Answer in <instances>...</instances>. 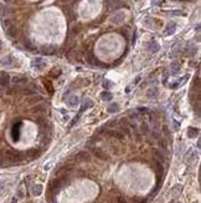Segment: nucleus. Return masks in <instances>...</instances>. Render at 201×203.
Returning <instances> with one entry per match:
<instances>
[{
  "label": "nucleus",
  "mask_w": 201,
  "mask_h": 203,
  "mask_svg": "<svg viewBox=\"0 0 201 203\" xmlns=\"http://www.w3.org/2000/svg\"><path fill=\"white\" fill-rule=\"evenodd\" d=\"M92 106H93V102H92V101L90 100V98H86V100H85V102L82 103V107H81V109H79L78 114H77L76 116H75V117H73V120H72V121L70 122V126H68V127H73L75 125H76V123L78 122L79 117H81V115H82L83 112H85V111H86L87 109H90V107H92Z\"/></svg>",
  "instance_id": "1"
},
{
  "label": "nucleus",
  "mask_w": 201,
  "mask_h": 203,
  "mask_svg": "<svg viewBox=\"0 0 201 203\" xmlns=\"http://www.w3.org/2000/svg\"><path fill=\"white\" fill-rule=\"evenodd\" d=\"M91 151H92V153H93V155H94L96 157H97V158H99V160H102V161H107V160H109V156H108L107 153L102 150V148L91 146Z\"/></svg>",
  "instance_id": "2"
},
{
  "label": "nucleus",
  "mask_w": 201,
  "mask_h": 203,
  "mask_svg": "<svg viewBox=\"0 0 201 203\" xmlns=\"http://www.w3.org/2000/svg\"><path fill=\"white\" fill-rule=\"evenodd\" d=\"M31 66L37 71H42V70L46 67V61L44 59H41V57H36V59H34L31 61Z\"/></svg>",
  "instance_id": "3"
},
{
  "label": "nucleus",
  "mask_w": 201,
  "mask_h": 203,
  "mask_svg": "<svg viewBox=\"0 0 201 203\" xmlns=\"http://www.w3.org/2000/svg\"><path fill=\"white\" fill-rule=\"evenodd\" d=\"M60 188H61V183H60V181H58V178H57V180L50 181V183H49V192L51 193V194H56L58 191H60Z\"/></svg>",
  "instance_id": "4"
},
{
  "label": "nucleus",
  "mask_w": 201,
  "mask_h": 203,
  "mask_svg": "<svg viewBox=\"0 0 201 203\" xmlns=\"http://www.w3.org/2000/svg\"><path fill=\"white\" fill-rule=\"evenodd\" d=\"M20 127H21V122H16V123H14V126L11 128V136H12V140L14 141H19Z\"/></svg>",
  "instance_id": "5"
},
{
  "label": "nucleus",
  "mask_w": 201,
  "mask_h": 203,
  "mask_svg": "<svg viewBox=\"0 0 201 203\" xmlns=\"http://www.w3.org/2000/svg\"><path fill=\"white\" fill-rule=\"evenodd\" d=\"M124 19H125V14L123 13V11H118V13H116V14L111 18V21H112L113 24H120Z\"/></svg>",
  "instance_id": "6"
},
{
  "label": "nucleus",
  "mask_w": 201,
  "mask_h": 203,
  "mask_svg": "<svg viewBox=\"0 0 201 203\" xmlns=\"http://www.w3.org/2000/svg\"><path fill=\"white\" fill-rule=\"evenodd\" d=\"M27 81V76L26 75H15L12 76L11 78V82L15 85H21V84H25Z\"/></svg>",
  "instance_id": "7"
},
{
  "label": "nucleus",
  "mask_w": 201,
  "mask_h": 203,
  "mask_svg": "<svg viewBox=\"0 0 201 203\" xmlns=\"http://www.w3.org/2000/svg\"><path fill=\"white\" fill-rule=\"evenodd\" d=\"M78 103H79V98L76 95H70V96L67 97V105L68 106L76 107V106H78Z\"/></svg>",
  "instance_id": "8"
},
{
  "label": "nucleus",
  "mask_w": 201,
  "mask_h": 203,
  "mask_svg": "<svg viewBox=\"0 0 201 203\" xmlns=\"http://www.w3.org/2000/svg\"><path fill=\"white\" fill-rule=\"evenodd\" d=\"M175 30H176V24L175 23H169L168 25L165 26V30H164V34L166 36H169V35H173Z\"/></svg>",
  "instance_id": "9"
},
{
  "label": "nucleus",
  "mask_w": 201,
  "mask_h": 203,
  "mask_svg": "<svg viewBox=\"0 0 201 203\" xmlns=\"http://www.w3.org/2000/svg\"><path fill=\"white\" fill-rule=\"evenodd\" d=\"M76 158L79 160V161H83V162H88V161H91V156H90V153H88V152H86V151H81V152H78V153H77Z\"/></svg>",
  "instance_id": "10"
},
{
  "label": "nucleus",
  "mask_w": 201,
  "mask_h": 203,
  "mask_svg": "<svg viewBox=\"0 0 201 203\" xmlns=\"http://www.w3.org/2000/svg\"><path fill=\"white\" fill-rule=\"evenodd\" d=\"M41 155V151L40 150H36V148H31L26 152V156L30 157V160H35V158H39Z\"/></svg>",
  "instance_id": "11"
},
{
  "label": "nucleus",
  "mask_w": 201,
  "mask_h": 203,
  "mask_svg": "<svg viewBox=\"0 0 201 203\" xmlns=\"http://www.w3.org/2000/svg\"><path fill=\"white\" fill-rule=\"evenodd\" d=\"M148 50L150 51V52H158L159 50H160V45H159L157 41H150V43L148 44Z\"/></svg>",
  "instance_id": "12"
},
{
  "label": "nucleus",
  "mask_w": 201,
  "mask_h": 203,
  "mask_svg": "<svg viewBox=\"0 0 201 203\" xmlns=\"http://www.w3.org/2000/svg\"><path fill=\"white\" fill-rule=\"evenodd\" d=\"M42 184H34L32 186V188H31V193H32V196H40L41 193H42Z\"/></svg>",
  "instance_id": "13"
},
{
  "label": "nucleus",
  "mask_w": 201,
  "mask_h": 203,
  "mask_svg": "<svg viewBox=\"0 0 201 203\" xmlns=\"http://www.w3.org/2000/svg\"><path fill=\"white\" fill-rule=\"evenodd\" d=\"M10 81V77L6 72H1L0 74V86H6Z\"/></svg>",
  "instance_id": "14"
},
{
  "label": "nucleus",
  "mask_w": 201,
  "mask_h": 203,
  "mask_svg": "<svg viewBox=\"0 0 201 203\" xmlns=\"http://www.w3.org/2000/svg\"><path fill=\"white\" fill-rule=\"evenodd\" d=\"M32 111H34V112H36V114H45L46 111H47V106H46V105H36L32 109Z\"/></svg>",
  "instance_id": "15"
},
{
  "label": "nucleus",
  "mask_w": 201,
  "mask_h": 203,
  "mask_svg": "<svg viewBox=\"0 0 201 203\" xmlns=\"http://www.w3.org/2000/svg\"><path fill=\"white\" fill-rule=\"evenodd\" d=\"M198 135H199V128H195V127L187 128V136H189L190 138H195Z\"/></svg>",
  "instance_id": "16"
},
{
  "label": "nucleus",
  "mask_w": 201,
  "mask_h": 203,
  "mask_svg": "<svg viewBox=\"0 0 201 203\" xmlns=\"http://www.w3.org/2000/svg\"><path fill=\"white\" fill-rule=\"evenodd\" d=\"M119 110H120V107H119L118 103H112V105H109L107 107V111L109 114H116V112H118Z\"/></svg>",
  "instance_id": "17"
},
{
  "label": "nucleus",
  "mask_w": 201,
  "mask_h": 203,
  "mask_svg": "<svg viewBox=\"0 0 201 203\" xmlns=\"http://www.w3.org/2000/svg\"><path fill=\"white\" fill-rule=\"evenodd\" d=\"M41 100H42V96H40V95H31L30 97L27 98V101L30 102V103H37V102H40Z\"/></svg>",
  "instance_id": "18"
},
{
  "label": "nucleus",
  "mask_w": 201,
  "mask_h": 203,
  "mask_svg": "<svg viewBox=\"0 0 201 203\" xmlns=\"http://www.w3.org/2000/svg\"><path fill=\"white\" fill-rule=\"evenodd\" d=\"M100 98H102L103 101H111L113 98V95L109 92V91H103V92L100 94Z\"/></svg>",
  "instance_id": "19"
},
{
  "label": "nucleus",
  "mask_w": 201,
  "mask_h": 203,
  "mask_svg": "<svg viewBox=\"0 0 201 203\" xmlns=\"http://www.w3.org/2000/svg\"><path fill=\"white\" fill-rule=\"evenodd\" d=\"M179 72H180V64L178 61H175V63L171 64V74L173 75H178Z\"/></svg>",
  "instance_id": "20"
},
{
  "label": "nucleus",
  "mask_w": 201,
  "mask_h": 203,
  "mask_svg": "<svg viewBox=\"0 0 201 203\" xmlns=\"http://www.w3.org/2000/svg\"><path fill=\"white\" fill-rule=\"evenodd\" d=\"M181 189H183V186L181 184H176L175 187H173V189H171V194H173L174 197H176V196H179V194H180Z\"/></svg>",
  "instance_id": "21"
},
{
  "label": "nucleus",
  "mask_w": 201,
  "mask_h": 203,
  "mask_svg": "<svg viewBox=\"0 0 201 203\" xmlns=\"http://www.w3.org/2000/svg\"><path fill=\"white\" fill-rule=\"evenodd\" d=\"M109 6L112 8V9H117V8H120V6H124V4L123 1H120V0H112L111 4H109Z\"/></svg>",
  "instance_id": "22"
},
{
  "label": "nucleus",
  "mask_w": 201,
  "mask_h": 203,
  "mask_svg": "<svg viewBox=\"0 0 201 203\" xmlns=\"http://www.w3.org/2000/svg\"><path fill=\"white\" fill-rule=\"evenodd\" d=\"M12 63H14L12 56H8V57H5V59L1 60V65H4V66H11Z\"/></svg>",
  "instance_id": "23"
},
{
  "label": "nucleus",
  "mask_w": 201,
  "mask_h": 203,
  "mask_svg": "<svg viewBox=\"0 0 201 203\" xmlns=\"http://www.w3.org/2000/svg\"><path fill=\"white\" fill-rule=\"evenodd\" d=\"M195 52H196V47L194 46V45H190V46H187V47H186V50H185V55H187V56H192Z\"/></svg>",
  "instance_id": "24"
},
{
  "label": "nucleus",
  "mask_w": 201,
  "mask_h": 203,
  "mask_svg": "<svg viewBox=\"0 0 201 203\" xmlns=\"http://www.w3.org/2000/svg\"><path fill=\"white\" fill-rule=\"evenodd\" d=\"M44 50V52L45 54H53L56 50H57V47L55 46V45H50V46H46V47H44L42 49Z\"/></svg>",
  "instance_id": "25"
},
{
  "label": "nucleus",
  "mask_w": 201,
  "mask_h": 203,
  "mask_svg": "<svg viewBox=\"0 0 201 203\" xmlns=\"http://www.w3.org/2000/svg\"><path fill=\"white\" fill-rule=\"evenodd\" d=\"M6 34L10 36V38H14V36L16 35V29L14 26H8L6 29Z\"/></svg>",
  "instance_id": "26"
},
{
  "label": "nucleus",
  "mask_w": 201,
  "mask_h": 203,
  "mask_svg": "<svg viewBox=\"0 0 201 203\" xmlns=\"http://www.w3.org/2000/svg\"><path fill=\"white\" fill-rule=\"evenodd\" d=\"M155 160L157 161H159V162H164L165 161V156L163 155V153L160 152V151H155Z\"/></svg>",
  "instance_id": "27"
},
{
  "label": "nucleus",
  "mask_w": 201,
  "mask_h": 203,
  "mask_svg": "<svg viewBox=\"0 0 201 203\" xmlns=\"http://www.w3.org/2000/svg\"><path fill=\"white\" fill-rule=\"evenodd\" d=\"M87 60H88V63L92 64V65H96V64H99V61L96 59V56H93V54H90L88 56H87Z\"/></svg>",
  "instance_id": "28"
},
{
  "label": "nucleus",
  "mask_w": 201,
  "mask_h": 203,
  "mask_svg": "<svg viewBox=\"0 0 201 203\" xmlns=\"http://www.w3.org/2000/svg\"><path fill=\"white\" fill-rule=\"evenodd\" d=\"M146 95H148L149 97H154V96H157V95H158V89H157V87H153V89L148 90Z\"/></svg>",
  "instance_id": "29"
},
{
  "label": "nucleus",
  "mask_w": 201,
  "mask_h": 203,
  "mask_svg": "<svg viewBox=\"0 0 201 203\" xmlns=\"http://www.w3.org/2000/svg\"><path fill=\"white\" fill-rule=\"evenodd\" d=\"M113 82L112 81H109V80H104L103 81V87L104 89H111V87H113Z\"/></svg>",
  "instance_id": "30"
},
{
  "label": "nucleus",
  "mask_w": 201,
  "mask_h": 203,
  "mask_svg": "<svg viewBox=\"0 0 201 203\" xmlns=\"http://www.w3.org/2000/svg\"><path fill=\"white\" fill-rule=\"evenodd\" d=\"M142 132H143V133H148L149 132V125L148 123H145V122L142 123Z\"/></svg>",
  "instance_id": "31"
},
{
  "label": "nucleus",
  "mask_w": 201,
  "mask_h": 203,
  "mask_svg": "<svg viewBox=\"0 0 201 203\" xmlns=\"http://www.w3.org/2000/svg\"><path fill=\"white\" fill-rule=\"evenodd\" d=\"M45 82V85H47V90H49V92H53V87H52V84L50 81H44Z\"/></svg>",
  "instance_id": "32"
},
{
  "label": "nucleus",
  "mask_w": 201,
  "mask_h": 203,
  "mask_svg": "<svg viewBox=\"0 0 201 203\" xmlns=\"http://www.w3.org/2000/svg\"><path fill=\"white\" fill-rule=\"evenodd\" d=\"M178 87H180V84H179V81H175V82H171V84H170V89H173V90H176Z\"/></svg>",
  "instance_id": "33"
},
{
  "label": "nucleus",
  "mask_w": 201,
  "mask_h": 203,
  "mask_svg": "<svg viewBox=\"0 0 201 203\" xmlns=\"http://www.w3.org/2000/svg\"><path fill=\"white\" fill-rule=\"evenodd\" d=\"M194 86H196V87H200V76L199 75L194 78Z\"/></svg>",
  "instance_id": "34"
},
{
  "label": "nucleus",
  "mask_w": 201,
  "mask_h": 203,
  "mask_svg": "<svg viewBox=\"0 0 201 203\" xmlns=\"http://www.w3.org/2000/svg\"><path fill=\"white\" fill-rule=\"evenodd\" d=\"M159 145H160L161 148H166L168 147V143H166L165 140H159Z\"/></svg>",
  "instance_id": "35"
},
{
  "label": "nucleus",
  "mask_w": 201,
  "mask_h": 203,
  "mask_svg": "<svg viewBox=\"0 0 201 203\" xmlns=\"http://www.w3.org/2000/svg\"><path fill=\"white\" fill-rule=\"evenodd\" d=\"M117 203H127V201L122 196H119V197H117Z\"/></svg>",
  "instance_id": "36"
},
{
  "label": "nucleus",
  "mask_w": 201,
  "mask_h": 203,
  "mask_svg": "<svg viewBox=\"0 0 201 203\" xmlns=\"http://www.w3.org/2000/svg\"><path fill=\"white\" fill-rule=\"evenodd\" d=\"M173 125H174V128H175V131H178L179 130V122L178 121H175V120H174V121H173Z\"/></svg>",
  "instance_id": "37"
},
{
  "label": "nucleus",
  "mask_w": 201,
  "mask_h": 203,
  "mask_svg": "<svg viewBox=\"0 0 201 203\" xmlns=\"http://www.w3.org/2000/svg\"><path fill=\"white\" fill-rule=\"evenodd\" d=\"M163 130H164V133H166V136H168V137H169V136H170V132H169V128H168L166 126H164V127H163Z\"/></svg>",
  "instance_id": "38"
},
{
  "label": "nucleus",
  "mask_w": 201,
  "mask_h": 203,
  "mask_svg": "<svg viewBox=\"0 0 201 203\" xmlns=\"http://www.w3.org/2000/svg\"><path fill=\"white\" fill-rule=\"evenodd\" d=\"M168 77H169L168 76V72H164V76H163V82H164V84L168 81Z\"/></svg>",
  "instance_id": "39"
},
{
  "label": "nucleus",
  "mask_w": 201,
  "mask_h": 203,
  "mask_svg": "<svg viewBox=\"0 0 201 203\" xmlns=\"http://www.w3.org/2000/svg\"><path fill=\"white\" fill-rule=\"evenodd\" d=\"M138 111H139V112H149V110H148V109H144V107H140V109H138Z\"/></svg>",
  "instance_id": "40"
},
{
  "label": "nucleus",
  "mask_w": 201,
  "mask_h": 203,
  "mask_svg": "<svg viewBox=\"0 0 201 203\" xmlns=\"http://www.w3.org/2000/svg\"><path fill=\"white\" fill-rule=\"evenodd\" d=\"M171 15H181V11H170Z\"/></svg>",
  "instance_id": "41"
},
{
  "label": "nucleus",
  "mask_w": 201,
  "mask_h": 203,
  "mask_svg": "<svg viewBox=\"0 0 201 203\" xmlns=\"http://www.w3.org/2000/svg\"><path fill=\"white\" fill-rule=\"evenodd\" d=\"M4 189V182H0V192Z\"/></svg>",
  "instance_id": "42"
},
{
  "label": "nucleus",
  "mask_w": 201,
  "mask_h": 203,
  "mask_svg": "<svg viewBox=\"0 0 201 203\" xmlns=\"http://www.w3.org/2000/svg\"><path fill=\"white\" fill-rule=\"evenodd\" d=\"M173 203H180V202H173Z\"/></svg>",
  "instance_id": "43"
},
{
  "label": "nucleus",
  "mask_w": 201,
  "mask_h": 203,
  "mask_svg": "<svg viewBox=\"0 0 201 203\" xmlns=\"http://www.w3.org/2000/svg\"><path fill=\"white\" fill-rule=\"evenodd\" d=\"M51 203H55V202H51Z\"/></svg>",
  "instance_id": "44"
},
{
  "label": "nucleus",
  "mask_w": 201,
  "mask_h": 203,
  "mask_svg": "<svg viewBox=\"0 0 201 203\" xmlns=\"http://www.w3.org/2000/svg\"><path fill=\"white\" fill-rule=\"evenodd\" d=\"M137 1H138V0H137Z\"/></svg>",
  "instance_id": "45"
}]
</instances>
